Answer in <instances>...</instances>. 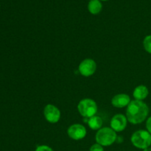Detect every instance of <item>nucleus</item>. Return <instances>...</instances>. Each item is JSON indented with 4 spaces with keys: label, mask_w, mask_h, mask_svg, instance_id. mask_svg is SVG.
<instances>
[{
    "label": "nucleus",
    "mask_w": 151,
    "mask_h": 151,
    "mask_svg": "<svg viewBox=\"0 0 151 151\" xmlns=\"http://www.w3.org/2000/svg\"><path fill=\"white\" fill-rule=\"evenodd\" d=\"M149 114V107L141 100H131L127 106L126 117L132 125L141 124L147 119Z\"/></svg>",
    "instance_id": "1"
},
{
    "label": "nucleus",
    "mask_w": 151,
    "mask_h": 151,
    "mask_svg": "<svg viewBox=\"0 0 151 151\" xmlns=\"http://www.w3.org/2000/svg\"><path fill=\"white\" fill-rule=\"evenodd\" d=\"M117 139L116 132L111 128L105 127L97 131L95 136L96 143L103 147H109L113 145Z\"/></svg>",
    "instance_id": "2"
},
{
    "label": "nucleus",
    "mask_w": 151,
    "mask_h": 151,
    "mask_svg": "<svg viewBox=\"0 0 151 151\" xmlns=\"http://www.w3.org/2000/svg\"><path fill=\"white\" fill-rule=\"evenodd\" d=\"M131 141L135 147L140 150H145L150 147L151 134L147 130H139L132 134Z\"/></svg>",
    "instance_id": "3"
},
{
    "label": "nucleus",
    "mask_w": 151,
    "mask_h": 151,
    "mask_svg": "<svg viewBox=\"0 0 151 151\" xmlns=\"http://www.w3.org/2000/svg\"><path fill=\"white\" fill-rule=\"evenodd\" d=\"M78 110L81 116L88 119L96 115L98 108L94 100L91 98H85L79 102L78 105Z\"/></svg>",
    "instance_id": "4"
},
{
    "label": "nucleus",
    "mask_w": 151,
    "mask_h": 151,
    "mask_svg": "<svg viewBox=\"0 0 151 151\" xmlns=\"http://www.w3.org/2000/svg\"><path fill=\"white\" fill-rule=\"evenodd\" d=\"M97 70V63L93 59L86 58L81 62L78 66V71L82 76L90 77L94 75Z\"/></svg>",
    "instance_id": "5"
},
{
    "label": "nucleus",
    "mask_w": 151,
    "mask_h": 151,
    "mask_svg": "<svg viewBox=\"0 0 151 151\" xmlns=\"http://www.w3.org/2000/svg\"><path fill=\"white\" fill-rule=\"evenodd\" d=\"M86 134V128L81 124H73L70 125L67 129V134L69 138L76 141L85 138Z\"/></svg>",
    "instance_id": "6"
},
{
    "label": "nucleus",
    "mask_w": 151,
    "mask_h": 151,
    "mask_svg": "<svg viewBox=\"0 0 151 151\" xmlns=\"http://www.w3.org/2000/svg\"><path fill=\"white\" fill-rule=\"evenodd\" d=\"M44 115L47 122L55 124L60 120L61 114L58 108L52 104H47L44 107Z\"/></svg>",
    "instance_id": "7"
},
{
    "label": "nucleus",
    "mask_w": 151,
    "mask_h": 151,
    "mask_svg": "<svg viewBox=\"0 0 151 151\" xmlns=\"http://www.w3.org/2000/svg\"><path fill=\"white\" fill-rule=\"evenodd\" d=\"M128 119L126 116L121 114H117L112 117L111 120V128L115 132H122L126 128L128 124Z\"/></svg>",
    "instance_id": "8"
},
{
    "label": "nucleus",
    "mask_w": 151,
    "mask_h": 151,
    "mask_svg": "<svg viewBox=\"0 0 151 151\" xmlns=\"http://www.w3.org/2000/svg\"><path fill=\"white\" fill-rule=\"evenodd\" d=\"M131 97L127 94H119L115 95L111 100V104L114 107L122 109L127 107L131 103Z\"/></svg>",
    "instance_id": "9"
},
{
    "label": "nucleus",
    "mask_w": 151,
    "mask_h": 151,
    "mask_svg": "<svg viewBox=\"0 0 151 151\" xmlns=\"http://www.w3.org/2000/svg\"><path fill=\"white\" fill-rule=\"evenodd\" d=\"M149 94V90L147 87L145 85H139L136 87L133 92V96L137 100L143 101L147 98Z\"/></svg>",
    "instance_id": "10"
},
{
    "label": "nucleus",
    "mask_w": 151,
    "mask_h": 151,
    "mask_svg": "<svg viewBox=\"0 0 151 151\" xmlns=\"http://www.w3.org/2000/svg\"><path fill=\"white\" fill-rule=\"evenodd\" d=\"M103 119L99 116H91L88 119V125L89 128L93 131H99L103 126Z\"/></svg>",
    "instance_id": "11"
},
{
    "label": "nucleus",
    "mask_w": 151,
    "mask_h": 151,
    "mask_svg": "<svg viewBox=\"0 0 151 151\" xmlns=\"http://www.w3.org/2000/svg\"><path fill=\"white\" fill-rule=\"evenodd\" d=\"M102 8H103V5H102L100 0H91V1H89L88 4V11L91 14H98L102 10Z\"/></svg>",
    "instance_id": "12"
},
{
    "label": "nucleus",
    "mask_w": 151,
    "mask_h": 151,
    "mask_svg": "<svg viewBox=\"0 0 151 151\" xmlns=\"http://www.w3.org/2000/svg\"><path fill=\"white\" fill-rule=\"evenodd\" d=\"M143 47L145 50L151 54V35H148L143 40Z\"/></svg>",
    "instance_id": "13"
},
{
    "label": "nucleus",
    "mask_w": 151,
    "mask_h": 151,
    "mask_svg": "<svg viewBox=\"0 0 151 151\" xmlns=\"http://www.w3.org/2000/svg\"><path fill=\"white\" fill-rule=\"evenodd\" d=\"M35 151H54L52 147L46 145H41L37 146Z\"/></svg>",
    "instance_id": "14"
},
{
    "label": "nucleus",
    "mask_w": 151,
    "mask_h": 151,
    "mask_svg": "<svg viewBox=\"0 0 151 151\" xmlns=\"http://www.w3.org/2000/svg\"><path fill=\"white\" fill-rule=\"evenodd\" d=\"M89 151H104V148L102 145L95 143L90 147Z\"/></svg>",
    "instance_id": "15"
},
{
    "label": "nucleus",
    "mask_w": 151,
    "mask_h": 151,
    "mask_svg": "<svg viewBox=\"0 0 151 151\" xmlns=\"http://www.w3.org/2000/svg\"><path fill=\"white\" fill-rule=\"evenodd\" d=\"M146 128L147 131L151 134V116L150 117L147 118V121H146Z\"/></svg>",
    "instance_id": "16"
},
{
    "label": "nucleus",
    "mask_w": 151,
    "mask_h": 151,
    "mask_svg": "<svg viewBox=\"0 0 151 151\" xmlns=\"http://www.w3.org/2000/svg\"><path fill=\"white\" fill-rule=\"evenodd\" d=\"M143 151H151V147H147V148L145 149V150H143Z\"/></svg>",
    "instance_id": "17"
},
{
    "label": "nucleus",
    "mask_w": 151,
    "mask_h": 151,
    "mask_svg": "<svg viewBox=\"0 0 151 151\" xmlns=\"http://www.w3.org/2000/svg\"><path fill=\"white\" fill-rule=\"evenodd\" d=\"M101 1H108V0H101Z\"/></svg>",
    "instance_id": "18"
},
{
    "label": "nucleus",
    "mask_w": 151,
    "mask_h": 151,
    "mask_svg": "<svg viewBox=\"0 0 151 151\" xmlns=\"http://www.w3.org/2000/svg\"><path fill=\"white\" fill-rule=\"evenodd\" d=\"M90 1H91V0H90Z\"/></svg>",
    "instance_id": "19"
}]
</instances>
